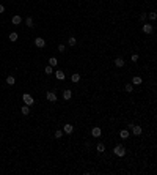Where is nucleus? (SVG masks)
Wrapping results in <instances>:
<instances>
[{
	"instance_id": "obj_15",
	"label": "nucleus",
	"mask_w": 157,
	"mask_h": 175,
	"mask_svg": "<svg viewBox=\"0 0 157 175\" xmlns=\"http://www.w3.org/2000/svg\"><path fill=\"white\" fill-rule=\"evenodd\" d=\"M21 112H22V115H28V114H30V109H28L27 104H24V106L21 107Z\"/></svg>"
},
{
	"instance_id": "obj_20",
	"label": "nucleus",
	"mask_w": 157,
	"mask_h": 175,
	"mask_svg": "<svg viewBox=\"0 0 157 175\" xmlns=\"http://www.w3.org/2000/svg\"><path fill=\"white\" fill-rule=\"evenodd\" d=\"M68 44L69 46H75L77 44V40H75L74 36H71V38H68Z\"/></svg>"
},
{
	"instance_id": "obj_2",
	"label": "nucleus",
	"mask_w": 157,
	"mask_h": 175,
	"mask_svg": "<svg viewBox=\"0 0 157 175\" xmlns=\"http://www.w3.org/2000/svg\"><path fill=\"white\" fill-rule=\"evenodd\" d=\"M22 101H24V104H27V106H33V104H35L33 96L28 95V93H24V95H22Z\"/></svg>"
},
{
	"instance_id": "obj_3",
	"label": "nucleus",
	"mask_w": 157,
	"mask_h": 175,
	"mask_svg": "<svg viewBox=\"0 0 157 175\" xmlns=\"http://www.w3.org/2000/svg\"><path fill=\"white\" fill-rule=\"evenodd\" d=\"M132 128V134L134 136H140V134L143 133V130H141V126H138V125H129Z\"/></svg>"
},
{
	"instance_id": "obj_8",
	"label": "nucleus",
	"mask_w": 157,
	"mask_h": 175,
	"mask_svg": "<svg viewBox=\"0 0 157 175\" xmlns=\"http://www.w3.org/2000/svg\"><path fill=\"white\" fill-rule=\"evenodd\" d=\"M143 32H145V33H148V35L152 33V25H151V24H148V22L143 24Z\"/></svg>"
},
{
	"instance_id": "obj_7",
	"label": "nucleus",
	"mask_w": 157,
	"mask_h": 175,
	"mask_svg": "<svg viewBox=\"0 0 157 175\" xmlns=\"http://www.w3.org/2000/svg\"><path fill=\"white\" fill-rule=\"evenodd\" d=\"M46 98H47V101H50V103H55V101H57V95L53 93V91H47Z\"/></svg>"
},
{
	"instance_id": "obj_9",
	"label": "nucleus",
	"mask_w": 157,
	"mask_h": 175,
	"mask_svg": "<svg viewBox=\"0 0 157 175\" xmlns=\"http://www.w3.org/2000/svg\"><path fill=\"white\" fill-rule=\"evenodd\" d=\"M113 63H115V66H116V68H123V66H124V60H123L121 57L115 58V62H113Z\"/></svg>"
},
{
	"instance_id": "obj_25",
	"label": "nucleus",
	"mask_w": 157,
	"mask_h": 175,
	"mask_svg": "<svg viewBox=\"0 0 157 175\" xmlns=\"http://www.w3.org/2000/svg\"><path fill=\"white\" fill-rule=\"evenodd\" d=\"M25 24H27V27H33V19H31V17H27Z\"/></svg>"
},
{
	"instance_id": "obj_6",
	"label": "nucleus",
	"mask_w": 157,
	"mask_h": 175,
	"mask_svg": "<svg viewBox=\"0 0 157 175\" xmlns=\"http://www.w3.org/2000/svg\"><path fill=\"white\" fill-rule=\"evenodd\" d=\"M63 131L66 134H72V133H74V126H72L71 123H66V125L63 126Z\"/></svg>"
},
{
	"instance_id": "obj_18",
	"label": "nucleus",
	"mask_w": 157,
	"mask_h": 175,
	"mask_svg": "<svg viewBox=\"0 0 157 175\" xmlns=\"http://www.w3.org/2000/svg\"><path fill=\"white\" fill-rule=\"evenodd\" d=\"M124 91H127V93L134 91V85H132V84H126V85H124Z\"/></svg>"
},
{
	"instance_id": "obj_13",
	"label": "nucleus",
	"mask_w": 157,
	"mask_h": 175,
	"mask_svg": "<svg viewBox=\"0 0 157 175\" xmlns=\"http://www.w3.org/2000/svg\"><path fill=\"white\" fill-rule=\"evenodd\" d=\"M11 22L14 24V25H19V24L22 22V17H21V16H13V19H11Z\"/></svg>"
},
{
	"instance_id": "obj_12",
	"label": "nucleus",
	"mask_w": 157,
	"mask_h": 175,
	"mask_svg": "<svg viewBox=\"0 0 157 175\" xmlns=\"http://www.w3.org/2000/svg\"><path fill=\"white\" fill-rule=\"evenodd\" d=\"M55 77H57L58 80H64V79H66V76H64V73L61 71V69H60V71H57V73H55Z\"/></svg>"
},
{
	"instance_id": "obj_22",
	"label": "nucleus",
	"mask_w": 157,
	"mask_h": 175,
	"mask_svg": "<svg viewBox=\"0 0 157 175\" xmlns=\"http://www.w3.org/2000/svg\"><path fill=\"white\" fill-rule=\"evenodd\" d=\"M71 79H72V82H78V80H80V74L75 73V74H72V76H71Z\"/></svg>"
},
{
	"instance_id": "obj_27",
	"label": "nucleus",
	"mask_w": 157,
	"mask_h": 175,
	"mask_svg": "<svg viewBox=\"0 0 157 175\" xmlns=\"http://www.w3.org/2000/svg\"><path fill=\"white\" fill-rule=\"evenodd\" d=\"M156 17H157V14H156V11H152V13H149V19H151V21H156Z\"/></svg>"
},
{
	"instance_id": "obj_10",
	"label": "nucleus",
	"mask_w": 157,
	"mask_h": 175,
	"mask_svg": "<svg viewBox=\"0 0 157 175\" xmlns=\"http://www.w3.org/2000/svg\"><path fill=\"white\" fill-rule=\"evenodd\" d=\"M63 98H64V99H66V101H69V99H71V98H72V91H71V90H69V88H66V90H64V91H63Z\"/></svg>"
},
{
	"instance_id": "obj_19",
	"label": "nucleus",
	"mask_w": 157,
	"mask_h": 175,
	"mask_svg": "<svg viewBox=\"0 0 157 175\" xmlns=\"http://www.w3.org/2000/svg\"><path fill=\"white\" fill-rule=\"evenodd\" d=\"M10 41H11V43L17 41V33H16V32H13V33H10Z\"/></svg>"
},
{
	"instance_id": "obj_21",
	"label": "nucleus",
	"mask_w": 157,
	"mask_h": 175,
	"mask_svg": "<svg viewBox=\"0 0 157 175\" xmlns=\"http://www.w3.org/2000/svg\"><path fill=\"white\" fill-rule=\"evenodd\" d=\"M57 63H58V62H57L55 57H50V58H49V65H50V66H57Z\"/></svg>"
},
{
	"instance_id": "obj_26",
	"label": "nucleus",
	"mask_w": 157,
	"mask_h": 175,
	"mask_svg": "<svg viewBox=\"0 0 157 175\" xmlns=\"http://www.w3.org/2000/svg\"><path fill=\"white\" fill-rule=\"evenodd\" d=\"M131 60L132 62H138V54H132V55H131Z\"/></svg>"
},
{
	"instance_id": "obj_1",
	"label": "nucleus",
	"mask_w": 157,
	"mask_h": 175,
	"mask_svg": "<svg viewBox=\"0 0 157 175\" xmlns=\"http://www.w3.org/2000/svg\"><path fill=\"white\" fill-rule=\"evenodd\" d=\"M113 153H115L118 158H123V156L126 155V148H124L123 145H116L115 148H113Z\"/></svg>"
},
{
	"instance_id": "obj_5",
	"label": "nucleus",
	"mask_w": 157,
	"mask_h": 175,
	"mask_svg": "<svg viewBox=\"0 0 157 175\" xmlns=\"http://www.w3.org/2000/svg\"><path fill=\"white\" fill-rule=\"evenodd\" d=\"M35 46H36V47H39V49H42V47L46 46L44 38H35Z\"/></svg>"
},
{
	"instance_id": "obj_28",
	"label": "nucleus",
	"mask_w": 157,
	"mask_h": 175,
	"mask_svg": "<svg viewBox=\"0 0 157 175\" xmlns=\"http://www.w3.org/2000/svg\"><path fill=\"white\" fill-rule=\"evenodd\" d=\"M58 51H60V52H64V51H66V46L64 44H58Z\"/></svg>"
},
{
	"instance_id": "obj_11",
	"label": "nucleus",
	"mask_w": 157,
	"mask_h": 175,
	"mask_svg": "<svg viewBox=\"0 0 157 175\" xmlns=\"http://www.w3.org/2000/svg\"><path fill=\"white\" fill-rule=\"evenodd\" d=\"M141 82H143L141 76H134V77H132V85H140Z\"/></svg>"
},
{
	"instance_id": "obj_14",
	"label": "nucleus",
	"mask_w": 157,
	"mask_h": 175,
	"mask_svg": "<svg viewBox=\"0 0 157 175\" xmlns=\"http://www.w3.org/2000/svg\"><path fill=\"white\" fill-rule=\"evenodd\" d=\"M120 137L121 139H129V131L127 130H121L120 131Z\"/></svg>"
},
{
	"instance_id": "obj_24",
	"label": "nucleus",
	"mask_w": 157,
	"mask_h": 175,
	"mask_svg": "<svg viewBox=\"0 0 157 175\" xmlns=\"http://www.w3.org/2000/svg\"><path fill=\"white\" fill-rule=\"evenodd\" d=\"M61 137H63V131H61V130H57L55 131V139H61Z\"/></svg>"
},
{
	"instance_id": "obj_23",
	"label": "nucleus",
	"mask_w": 157,
	"mask_h": 175,
	"mask_svg": "<svg viewBox=\"0 0 157 175\" xmlns=\"http://www.w3.org/2000/svg\"><path fill=\"white\" fill-rule=\"evenodd\" d=\"M44 73H46V74H47V76H49V74H52V73H53L52 66H50V65H47V66H46V68H44Z\"/></svg>"
},
{
	"instance_id": "obj_29",
	"label": "nucleus",
	"mask_w": 157,
	"mask_h": 175,
	"mask_svg": "<svg viewBox=\"0 0 157 175\" xmlns=\"http://www.w3.org/2000/svg\"><path fill=\"white\" fill-rule=\"evenodd\" d=\"M140 19H141V21L146 19V13H141V14H140Z\"/></svg>"
},
{
	"instance_id": "obj_16",
	"label": "nucleus",
	"mask_w": 157,
	"mask_h": 175,
	"mask_svg": "<svg viewBox=\"0 0 157 175\" xmlns=\"http://www.w3.org/2000/svg\"><path fill=\"white\" fill-rule=\"evenodd\" d=\"M6 84H8V85H14V84H16L14 76H8V77H6Z\"/></svg>"
},
{
	"instance_id": "obj_30",
	"label": "nucleus",
	"mask_w": 157,
	"mask_h": 175,
	"mask_svg": "<svg viewBox=\"0 0 157 175\" xmlns=\"http://www.w3.org/2000/svg\"><path fill=\"white\" fill-rule=\"evenodd\" d=\"M2 13H5V6L3 5H0V14H2Z\"/></svg>"
},
{
	"instance_id": "obj_4",
	"label": "nucleus",
	"mask_w": 157,
	"mask_h": 175,
	"mask_svg": "<svg viewBox=\"0 0 157 175\" xmlns=\"http://www.w3.org/2000/svg\"><path fill=\"white\" fill-rule=\"evenodd\" d=\"M102 134V130L99 128V126H93V130H91V136L93 137H101Z\"/></svg>"
},
{
	"instance_id": "obj_17",
	"label": "nucleus",
	"mask_w": 157,
	"mask_h": 175,
	"mask_svg": "<svg viewBox=\"0 0 157 175\" xmlns=\"http://www.w3.org/2000/svg\"><path fill=\"white\" fill-rule=\"evenodd\" d=\"M96 150H97V153H104V152H105V145L102 144V142H101V144H97Z\"/></svg>"
}]
</instances>
